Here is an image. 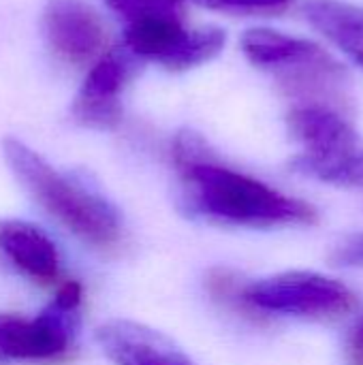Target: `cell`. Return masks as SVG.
<instances>
[{"label":"cell","mask_w":363,"mask_h":365,"mask_svg":"<svg viewBox=\"0 0 363 365\" xmlns=\"http://www.w3.org/2000/svg\"><path fill=\"white\" fill-rule=\"evenodd\" d=\"M173 163L182 178L184 199L197 214L250 227L317 222L312 205L225 167L193 130H182L175 137Z\"/></svg>","instance_id":"obj_1"},{"label":"cell","mask_w":363,"mask_h":365,"mask_svg":"<svg viewBox=\"0 0 363 365\" xmlns=\"http://www.w3.org/2000/svg\"><path fill=\"white\" fill-rule=\"evenodd\" d=\"M6 165L30 197L64 229L94 248H111L122 235L118 210L83 184L53 169L17 139H4Z\"/></svg>","instance_id":"obj_2"},{"label":"cell","mask_w":363,"mask_h":365,"mask_svg":"<svg viewBox=\"0 0 363 365\" xmlns=\"http://www.w3.org/2000/svg\"><path fill=\"white\" fill-rule=\"evenodd\" d=\"M246 58L270 71L278 83L295 96L308 98V105H327L342 101L349 75L332 53L321 45L270 28H252L242 36Z\"/></svg>","instance_id":"obj_3"},{"label":"cell","mask_w":363,"mask_h":365,"mask_svg":"<svg viewBox=\"0 0 363 365\" xmlns=\"http://www.w3.org/2000/svg\"><path fill=\"white\" fill-rule=\"evenodd\" d=\"M293 139L304 148L291 160L297 173L315 180L363 188V139L353 124L327 105H297L287 118Z\"/></svg>","instance_id":"obj_4"},{"label":"cell","mask_w":363,"mask_h":365,"mask_svg":"<svg viewBox=\"0 0 363 365\" xmlns=\"http://www.w3.org/2000/svg\"><path fill=\"white\" fill-rule=\"evenodd\" d=\"M81 297V284L66 280L34 319L0 314V359L45 361L64 355L79 323Z\"/></svg>","instance_id":"obj_5"},{"label":"cell","mask_w":363,"mask_h":365,"mask_svg":"<svg viewBox=\"0 0 363 365\" xmlns=\"http://www.w3.org/2000/svg\"><path fill=\"white\" fill-rule=\"evenodd\" d=\"M252 312H276L304 319H334L355 306V295L338 280L312 272H287L246 284Z\"/></svg>","instance_id":"obj_6"},{"label":"cell","mask_w":363,"mask_h":365,"mask_svg":"<svg viewBox=\"0 0 363 365\" xmlns=\"http://www.w3.org/2000/svg\"><path fill=\"white\" fill-rule=\"evenodd\" d=\"M225 32L216 26L188 30L184 19H148L126 26V47L167 68L182 71L212 60L225 47Z\"/></svg>","instance_id":"obj_7"},{"label":"cell","mask_w":363,"mask_h":365,"mask_svg":"<svg viewBox=\"0 0 363 365\" xmlns=\"http://www.w3.org/2000/svg\"><path fill=\"white\" fill-rule=\"evenodd\" d=\"M43 28L51 49L71 64H86L105 47V26L98 13L81 0H49Z\"/></svg>","instance_id":"obj_8"},{"label":"cell","mask_w":363,"mask_h":365,"mask_svg":"<svg viewBox=\"0 0 363 365\" xmlns=\"http://www.w3.org/2000/svg\"><path fill=\"white\" fill-rule=\"evenodd\" d=\"M133 66L126 53L103 56L86 77L73 103V115L86 126L113 128L122 118L120 94L133 75Z\"/></svg>","instance_id":"obj_9"},{"label":"cell","mask_w":363,"mask_h":365,"mask_svg":"<svg viewBox=\"0 0 363 365\" xmlns=\"http://www.w3.org/2000/svg\"><path fill=\"white\" fill-rule=\"evenodd\" d=\"M96 342L116 365H197L167 336L135 321L101 325Z\"/></svg>","instance_id":"obj_10"},{"label":"cell","mask_w":363,"mask_h":365,"mask_svg":"<svg viewBox=\"0 0 363 365\" xmlns=\"http://www.w3.org/2000/svg\"><path fill=\"white\" fill-rule=\"evenodd\" d=\"M0 261L39 284H51L60 276L56 244L26 220H0Z\"/></svg>","instance_id":"obj_11"},{"label":"cell","mask_w":363,"mask_h":365,"mask_svg":"<svg viewBox=\"0 0 363 365\" xmlns=\"http://www.w3.org/2000/svg\"><path fill=\"white\" fill-rule=\"evenodd\" d=\"M306 19L334 45L363 66V9L340 0H310L304 4Z\"/></svg>","instance_id":"obj_12"},{"label":"cell","mask_w":363,"mask_h":365,"mask_svg":"<svg viewBox=\"0 0 363 365\" xmlns=\"http://www.w3.org/2000/svg\"><path fill=\"white\" fill-rule=\"evenodd\" d=\"M128 24L148 19H184L186 0H105Z\"/></svg>","instance_id":"obj_13"},{"label":"cell","mask_w":363,"mask_h":365,"mask_svg":"<svg viewBox=\"0 0 363 365\" xmlns=\"http://www.w3.org/2000/svg\"><path fill=\"white\" fill-rule=\"evenodd\" d=\"M205 287H208L210 295L216 302H220L223 306L237 310V312H244L246 317H257L252 312V308L246 304V284L242 282V278L235 272L216 267L208 274Z\"/></svg>","instance_id":"obj_14"},{"label":"cell","mask_w":363,"mask_h":365,"mask_svg":"<svg viewBox=\"0 0 363 365\" xmlns=\"http://www.w3.org/2000/svg\"><path fill=\"white\" fill-rule=\"evenodd\" d=\"M195 2L208 9H216V11L259 15V13H280L293 0H195Z\"/></svg>","instance_id":"obj_15"},{"label":"cell","mask_w":363,"mask_h":365,"mask_svg":"<svg viewBox=\"0 0 363 365\" xmlns=\"http://www.w3.org/2000/svg\"><path fill=\"white\" fill-rule=\"evenodd\" d=\"M332 261L340 267H363V233L340 242L332 252Z\"/></svg>","instance_id":"obj_16"},{"label":"cell","mask_w":363,"mask_h":365,"mask_svg":"<svg viewBox=\"0 0 363 365\" xmlns=\"http://www.w3.org/2000/svg\"><path fill=\"white\" fill-rule=\"evenodd\" d=\"M347 359H349V365H363V317L351 331L349 346H347Z\"/></svg>","instance_id":"obj_17"}]
</instances>
